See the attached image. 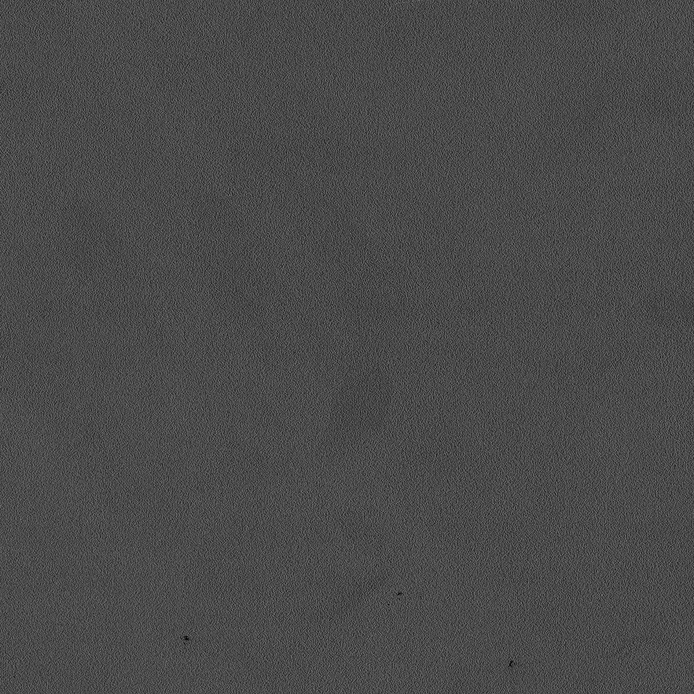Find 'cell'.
I'll list each match as a JSON object with an SVG mask.
<instances>
[{
	"label": "cell",
	"mask_w": 694,
	"mask_h": 694,
	"mask_svg": "<svg viewBox=\"0 0 694 694\" xmlns=\"http://www.w3.org/2000/svg\"><path fill=\"white\" fill-rule=\"evenodd\" d=\"M391 381L379 366L364 364L344 380L333 400L337 420L370 421L384 415L391 401Z\"/></svg>",
	"instance_id": "6da1fadb"
}]
</instances>
